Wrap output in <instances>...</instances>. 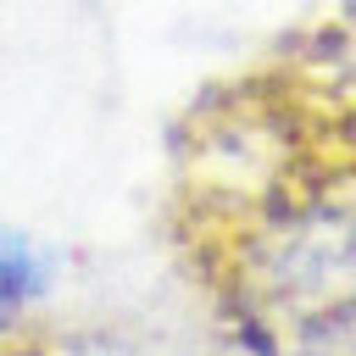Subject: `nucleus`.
Instances as JSON below:
<instances>
[{
  "label": "nucleus",
  "instance_id": "f03ea898",
  "mask_svg": "<svg viewBox=\"0 0 356 356\" xmlns=\"http://www.w3.org/2000/svg\"><path fill=\"white\" fill-rule=\"evenodd\" d=\"M44 284H50L44 256H39L22 234L0 228V334H6V328H17V323L39 306Z\"/></svg>",
  "mask_w": 356,
  "mask_h": 356
},
{
  "label": "nucleus",
  "instance_id": "f257e3e1",
  "mask_svg": "<svg viewBox=\"0 0 356 356\" xmlns=\"http://www.w3.org/2000/svg\"><path fill=\"white\" fill-rule=\"evenodd\" d=\"M167 256L245 350L356 356V33L300 22L172 122Z\"/></svg>",
  "mask_w": 356,
  "mask_h": 356
}]
</instances>
